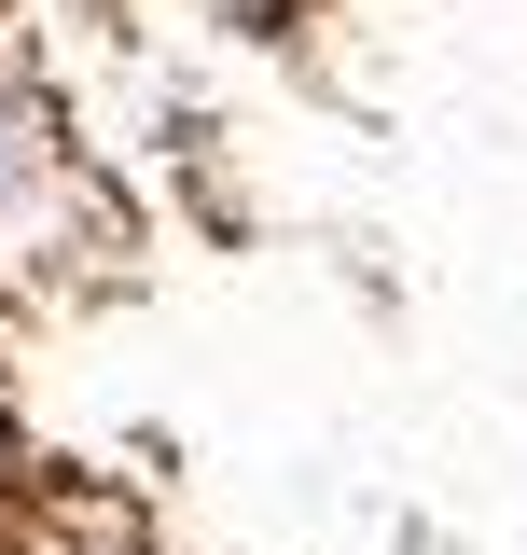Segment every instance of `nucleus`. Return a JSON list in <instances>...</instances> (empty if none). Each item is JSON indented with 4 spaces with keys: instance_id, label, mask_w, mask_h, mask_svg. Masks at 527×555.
<instances>
[{
    "instance_id": "nucleus-1",
    "label": "nucleus",
    "mask_w": 527,
    "mask_h": 555,
    "mask_svg": "<svg viewBox=\"0 0 527 555\" xmlns=\"http://www.w3.org/2000/svg\"><path fill=\"white\" fill-rule=\"evenodd\" d=\"M28 181H42V112H28V98H0V208L28 195Z\"/></svg>"
}]
</instances>
